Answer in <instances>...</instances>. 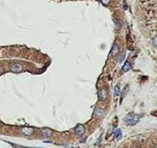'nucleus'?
Listing matches in <instances>:
<instances>
[{
    "label": "nucleus",
    "instance_id": "obj_2",
    "mask_svg": "<svg viewBox=\"0 0 157 148\" xmlns=\"http://www.w3.org/2000/svg\"><path fill=\"white\" fill-rule=\"evenodd\" d=\"M74 132L77 135H82L85 132V127L83 124H78L74 129Z\"/></svg>",
    "mask_w": 157,
    "mask_h": 148
},
{
    "label": "nucleus",
    "instance_id": "obj_19",
    "mask_svg": "<svg viewBox=\"0 0 157 148\" xmlns=\"http://www.w3.org/2000/svg\"><path fill=\"white\" fill-rule=\"evenodd\" d=\"M72 148H77V147H72Z\"/></svg>",
    "mask_w": 157,
    "mask_h": 148
},
{
    "label": "nucleus",
    "instance_id": "obj_1",
    "mask_svg": "<svg viewBox=\"0 0 157 148\" xmlns=\"http://www.w3.org/2000/svg\"><path fill=\"white\" fill-rule=\"evenodd\" d=\"M140 116L138 114H130L129 115H127L125 118H124V122L130 126L135 125L136 123H138V121L140 119Z\"/></svg>",
    "mask_w": 157,
    "mask_h": 148
},
{
    "label": "nucleus",
    "instance_id": "obj_13",
    "mask_svg": "<svg viewBox=\"0 0 157 148\" xmlns=\"http://www.w3.org/2000/svg\"><path fill=\"white\" fill-rule=\"evenodd\" d=\"M101 2H102L104 5H107L110 4L111 0H101Z\"/></svg>",
    "mask_w": 157,
    "mask_h": 148
},
{
    "label": "nucleus",
    "instance_id": "obj_5",
    "mask_svg": "<svg viewBox=\"0 0 157 148\" xmlns=\"http://www.w3.org/2000/svg\"><path fill=\"white\" fill-rule=\"evenodd\" d=\"M120 51V48L117 44H114L113 45L112 48H111V55L112 56H116Z\"/></svg>",
    "mask_w": 157,
    "mask_h": 148
},
{
    "label": "nucleus",
    "instance_id": "obj_6",
    "mask_svg": "<svg viewBox=\"0 0 157 148\" xmlns=\"http://www.w3.org/2000/svg\"><path fill=\"white\" fill-rule=\"evenodd\" d=\"M98 97L100 100H105L107 97V91L105 90H100L98 92Z\"/></svg>",
    "mask_w": 157,
    "mask_h": 148
},
{
    "label": "nucleus",
    "instance_id": "obj_16",
    "mask_svg": "<svg viewBox=\"0 0 157 148\" xmlns=\"http://www.w3.org/2000/svg\"><path fill=\"white\" fill-rule=\"evenodd\" d=\"M153 44L155 45V46L157 47V36L154 37V39H153Z\"/></svg>",
    "mask_w": 157,
    "mask_h": 148
},
{
    "label": "nucleus",
    "instance_id": "obj_14",
    "mask_svg": "<svg viewBox=\"0 0 157 148\" xmlns=\"http://www.w3.org/2000/svg\"><path fill=\"white\" fill-rule=\"evenodd\" d=\"M114 21H115V23H116V28L119 29V28L121 27V23L119 21H117V20H115Z\"/></svg>",
    "mask_w": 157,
    "mask_h": 148
},
{
    "label": "nucleus",
    "instance_id": "obj_8",
    "mask_svg": "<svg viewBox=\"0 0 157 148\" xmlns=\"http://www.w3.org/2000/svg\"><path fill=\"white\" fill-rule=\"evenodd\" d=\"M42 134L45 137H51L52 134V130L49 128H44L42 130Z\"/></svg>",
    "mask_w": 157,
    "mask_h": 148
},
{
    "label": "nucleus",
    "instance_id": "obj_12",
    "mask_svg": "<svg viewBox=\"0 0 157 148\" xmlns=\"http://www.w3.org/2000/svg\"><path fill=\"white\" fill-rule=\"evenodd\" d=\"M128 90H129V87L127 86L124 89H123V91H122V97H124L125 95H126V94L127 93V91H128Z\"/></svg>",
    "mask_w": 157,
    "mask_h": 148
},
{
    "label": "nucleus",
    "instance_id": "obj_3",
    "mask_svg": "<svg viewBox=\"0 0 157 148\" xmlns=\"http://www.w3.org/2000/svg\"><path fill=\"white\" fill-rule=\"evenodd\" d=\"M23 70L22 66L20 64H14L12 67H11V71L14 73H19L21 72Z\"/></svg>",
    "mask_w": 157,
    "mask_h": 148
},
{
    "label": "nucleus",
    "instance_id": "obj_10",
    "mask_svg": "<svg viewBox=\"0 0 157 148\" xmlns=\"http://www.w3.org/2000/svg\"><path fill=\"white\" fill-rule=\"evenodd\" d=\"M95 114L97 116V117H102L104 115V110L101 109V108H97L96 110H95Z\"/></svg>",
    "mask_w": 157,
    "mask_h": 148
},
{
    "label": "nucleus",
    "instance_id": "obj_4",
    "mask_svg": "<svg viewBox=\"0 0 157 148\" xmlns=\"http://www.w3.org/2000/svg\"><path fill=\"white\" fill-rule=\"evenodd\" d=\"M22 133L26 136H31L34 133V129L32 127H23Z\"/></svg>",
    "mask_w": 157,
    "mask_h": 148
},
{
    "label": "nucleus",
    "instance_id": "obj_11",
    "mask_svg": "<svg viewBox=\"0 0 157 148\" xmlns=\"http://www.w3.org/2000/svg\"><path fill=\"white\" fill-rule=\"evenodd\" d=\"M119 94H120V87H119V85H116L114 87V95L118 96Z\"/></svg>",
    "mask_w": 157,
    "mask_h": 148
},
{
    "label": "nucleus",
    "instance_id": "obj_7",
    "mask_svg": "<svg viewBox=\"0 0 157 148\" xmlns=\"http://www.w3.org/2000/svg\"><path fill=\"white\" fill-rule=\"evenodd\" d=\"M114 135H115V138L116 140H120L122 137V131L120 129H116L114 130Z\"/></svg>",
    "mask_w": 157,
    "mask_h": 148
},
{
    "label": "nucleus",
    "instance_id": "obj_18",
    "mask_svg": "<svg viewBox=\"0 0 157 148\" xmlns=\"http://www.w3.org/2000/svg\"><path fill=\"white\" fill-rule=\"evenodd\" d=\"M152 114L153 115H154V116H156L157 117V110H156L155 112H153V113H152Z\"/></svg>",
    "mask_w": 157,
    "mask_h": 148
},
{
    "label": "nucleus",
    "instance_id": "obj_17",
    "mask_svg": "<svg viewBox=\"0 0 157 148\" xmlns=\"http://www.w3.org/2000/svg\"><path fill=\"white\" fill-rule=\"evenodd\" d=\"M14 147L15 148H27L25 147H22V146H20V145H15V144H12Z\"/></svg>",
    "mask_w": 157,
    "mask_h": 148
},
{
    "label": "nucleus",
    "instance_id": "obj_9",
    "mask_svg": "<svg viewBox=\"0 0 157 148\" xmlns=\"http://www.w3.org/2000/svg\"><path fill=\"white\" fill-rule=\"evenodd\" d=\"M130 69H131V64H130V63L129 62H126L125 64H124V65L123 66V71L124 72H127Z\"/></svg>",
    "mask_w": 157,
    "mask_h": 148
},
{
    "label": "nucleus",
    "instance_id": "obj_15",
    "mask_svg": "<svg viewBox=\"0 0 157 148\" xmlns=\"http://www.w3.org/2000/svg\"><path fill=\"white\" fill-rule=\"evenodd\" d=\"M124 58H125V55H123L122 57H120V58H119V62H122L124 60Z\"/></svg>",
    "mask_w": 157,
    "mask_h": 148
}]
</instances>
